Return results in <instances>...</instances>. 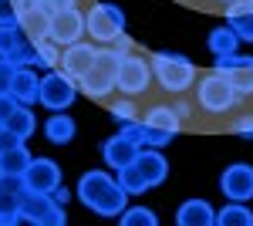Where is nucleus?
<instances>
[{"instance_id": "nucleus-26", "label": "nucleus", "mask_w": 253, "mask_h": 226, "mask_svg": "<svg viewBox=\"0 0 253 226\" xmlns=\"http://www.w3.org/2000/svg\"><path fill=\"white\" fill-rule=\"evenodd\" d=\"M118 176V186L125 189L128 196H138V192H149V182H145V176L138 172V166L135 162H128V166H122V169H115Z\"/></svg>"}, {"instance_id": "nucleus-2", "label": "nucleus", "mask_w": 253, "mask_h": 226, "mask_svg": "<svg viewBox=\"0 0 253 226\" xmlns=\"http://www.w3.org/2000/svg\"><path fill=\"white\" fill-rule=\"evenodd\" d=\"M149 61H152V78H156V85L162 91L182 94L196 85V64L186 54H179V51H156Z\"/></svg>"}, {"instance_id": "nucleus-30", "label": "nucleus", "mask_w": 253, "mask_h": 226, "mask_svg": "<svg viewBox=\"0 0 253 226\" xmlns=\"http://www.w3.org/2000/svg\"><path fill=\"white\" fill-rule=\"evenodd\" d=\"M223 75L233 81V88L240 98H250L253 94V61L250 64H240V68H233V71H223Z\"/></svg>"}, {"instance_id": "nucleus-18", "label": "nucleus", "mask_w": 253, "mask_h": 226, "mask_svg": "<svg viewBox=\"0 0 253 226\" xmlns=\"http://www.w3.org/2000/svg\"><path fill=\"white\" fill-rule=\"evenodd\" d=\"M75 132H78V125L68 112H51V118L44 122V138L54 145H68L75 138Z\"/></svg>"}, {"instance_id": "nucleus-43", "label": "nucleus", "mask_w": 253, "mask_h": 226, "mask_svg": "<svg viewBox=\"0 0 253 226\" xmlns=\"http://www.w3.org/2000/svg\"><path fill=\"white\" fill-rule=\"evenodd\" d=\"M51 196L58 199L61 206H68V203H71V192H68V189H64V186H58V189H54V192H51Z\"/></svg>"}, {"instance_id": "nucleus-44", "label": "nucleus", "mask_w": 253, "mask_h": 226, "mask_svg": "<svg viewBox=\"0 0 253 226\" xmlns=\"http://www.w3.org/2000/svg\"><path fill=\"white\" fill-rule=\"evenodd\" d=\"M115 47H122V51H132V38H128V34H122V38L115 41Z\"/></svg>"}, {"instance_id": "nucleus-20", "label": "nucleus", "mask_w": 253, "mask_h": 226, "mask_svg": "<svg viewBox=\"0 0 253 226\" xmlns=\"http://www.w3.org/2000/svg\"><path fill=\"white\" fill-rule=\"evenodd\" d=\"M125 209H128V192L118 186V179H115V182L108 186V192H105V196L95 203V209H91V213H98V216H122Z\"/></svg>"}, {"instance_id": "nucleus-22", "label": "nucleus", "mask_w": 253, "mask_h": 226, "mask_svg": "<svg viewBox=\"0 0 253 226\" xmlns=\"http://www.w3.org/2000/svg\"><path fill=\"white\" fill-rule=\"evenodd\" d=\"M17 24L24 27L27 41H44L47 31H51V10H47V7H38V10H31V14H24Z\"/></svg>"}, {"instance_id": "nucleus-39", "label": "nucleus", "mask_w": 253, "mask_h": 226, "mask_svg": "<svg viewBox=\"0 0 253 226\" xmlns=\"http://www.w3.org/2000/svg\"><path fill=\"white\" fill-rule=\"evenodd\" d=\"M233 132L240 135V138H253V112H247V115H240L233 122Z\"/></svg>"}, {"instance_id": "nucleus-40", "label": "nucleus", "mask_w": 253, "mask_h": 226, "mask_svg": "<svg viewBox=\"0 0 253 226\" xmlns=\"http://www.w3.org/2000/svg\"><path fill=\"white\" fill-rule=\"evenodd\" d=\"M0 24H17V7H14V0H0Z\"/></svg>"}, {"instance_id": "nucleus-19", "label": "nucleus", "mask_w": 253, "mask_h": 226, "mask_svg": "<svg viewBox=\"0 0 253 226\" xmlns=\"http://www.w3.org/2000/svg\"><path fill=\"white\" fill-rule=\"evenodd\" d=\"M206 47L213 51V57H219V54H236V51H240V38H236V31L230 27V24H219V27H213V31H210Z\"/></svg>"}, {"instance_id": "nucleus-5", "label": "nucleus", "mask_w": 253, "mask_h": 226, "mask_svg": "<svg viewBox=\"0 0 253 226\" xmlns=\"http://www.w3.org/2000/svg\"><path fill=\"white\" fill-rule=\"evenodd\" d=\"M84 24L95 44H115L125 34V10L118 3H91L84 10Z\"/></svg>"}, {"instance_id": "nucleus-45", "label": "nucleus", "mask_w": 253, "mask_h": 226, "mask_svg": "<svg viewBox=\"0 0 253 226\" xmlns=\"http://www.w3.org/2000/svg\"><path fill=\"white\" fill-rule=\"evenodd\" d=\"M0 152H3V125H0Z\"/></svg>"}, {"instance_id": "nucleus-29", "label": "nucleus", "mask_w": 253, "mask_h": 226, "mask_svg": "<svg viewBox=\"0 0 253 226\" xmlns=\"http://www.w3.org/2000/svg\"><path fill=\"white\" fill-rule=\"evenodd\" d=\"M118 223L122 226H159V216H156V209H149V206H128L118 216Z\"/></svg>"}, {"instance_id": "nucleus-42", "label": "nucleus", "mask_w": 253, "mask_h": 226, "mask_svg": "<svg viewBox=\"0 0 253 226\" xmlns=\"http://www.w3.org/2000/svg\"><path fill=\"white\" fill-rule=\"evenodd\" d=\"M172 108H175V115H179L182 122H189V118H193V105H189V101H172Z\"/></svg>"}, {"instance_id": "nucleus-12", "label": "nucleus", "mask_w": 253, "mask_h": 226, "mask_svg": "<svg viewBox=\"0 0 253 226\" xmlns=\"http://www.w3.org/2000/svg\"><path fill=\"white\" fill-rule=\"evenodd\" d=\"M20 192H24L20 176L0 172V226L24 223V220H20Z\"/></svg>"}, {"instance_id": "nucleus-14", "label": "nucleus", "mask_w": 253, "mask_h": 226, "mask_svg": "<svg viewBox=\"0 0 253 226\" xmlns=\"http://www.w3.org/2000/svg\"><path fill=\"white\" fill-rule=\"evenodd\" d=\"M135 166H138V172L145 176L149 189L162 186V182H166V176H169V162H166L162 149H152V145H142V149H138Z\"/></svg>"}, {"instance_id": "nucleus-23", "label": "nucleus", "mask_w": 253, "mask_h": 226, "mask_svg": "<svg viewBox=\"0 0 253 226\" xmlns=\"http://www.w3.org/2000/svg\"><path fill=\"white\" fill-rule=\"evenodd\" d=\"M216 226H253V209L230 199L223 209H216Z\"/></svg>"}, {"instance_id": "nucleus-6", "label": "nucleus", "mask_w": 253, "mask_h": 226, "mask_svg": "<svg viewBox=\"0 0 253 226\" xmlns=\"http://www.w3.org/2000/svg\"><path fill=\"white\" fill-rule=\"evenodd\" d=\"M78 94H81L78 81H75L71 75H64L61 68H51V71L41 75V98H38V105H44L47 112H68V108L75 105Z\"/></svg>"}, {"instance_id": "nucleus-34", "label": "nucleus", "mask_w": 253, "mask_h": 226, "mask_svg": "<svg viewBox=\"0 0 253 226\" xmlns=\"http://www.w3.org/2000/svg\"><path fill=\"white\" fill-rule=\"evenodd\" d=\"M175 135L166 132V129H156V125H145V142L142 145H152V149H166L169 142H172Z\"/></svg>"}, {"instance_id": "nucleus-21", "label": "nucleus", "mask_w": 253, "mask_h": 226, "mask_svg": "<svg viewBox=\"0 0 253 226\" xmlns=\"http://www.w3.org/2000/svg\"><path fill=\"white\" fill-rule=\"evenodd\" d=\"M31 149H27V142H20V145H14V149L0 152V172H7V176H24L27 172V166H31Z\"/></svg>"}, {"instance_id": "nucleus-11", "label": "nucleus", "mask_w": 253, "mask_h": 226, "mask_svg": "<svg viewBox=\"0 0 253 226\" xmlns=\"http://www.w3.org/2000/svg\"><path fill=\"white\" fill-rule=\"evenodd\" d=\"M20 182L27 189H38V192H54L61 186V166L47 155H34L27 172L20 176Z\"/></svg>"}, {"instance_id": "nucleus-35", "label": "nucleus", "mask_w": 253, "mask_h": 226, "mask_svg": "<svg viewBox=\"0 0 253 226\" xmlns=\"http://www.w3.org/2000/svg\"><path fill=\"white\" fill-rule=\"evenodd\" d=\"M118 132L125 135L128 142H135V145H142V142H145V122H142V118H135V122H125V125H122Z\"/></svg>"}, {"instance_id": "nucleus-33", "label": "nucleus", "mask_w": 253, "mask_h": 226, "mask_svg": "<svg viewBox=\"0 0 253 226\" xmlns=\"http://www.w3.org/2000/svg\"><path fill=\"white\" fill-rule=\"evenodd\" d=\"M10 61L17 64V68H34V61H38V51H34V41H24L17 51L10 54Z\"/></svg>"}, {"instance_id": "nucleus-41", "label": "nucleus", "mask_w": 253, "mask_h": 226, "mask_svg": "<svg viewBox=\"0 0 253 226\" xmlns=\"http://www.w3.org/2000/svg\"><path fill=\"white\" fill-rule=\"evenodd\" d=\"M78 7V0H47V10L51 14H58V10H75Z\"/></svg>"}, {"instance_id": "nucleus-37", "label": "nucleus", "mask_w": 253, "mask_h": 226, "mask_svg": "<svg viewBox=\"0 0 253 226\" xmlns=\"http://www.w3.org/2000/svg\"><path fill=\"white\" fill-rule=\"evenodd\" d=\"M17 108H20V101H17V98H14L10 91H7V94H0V125H7V118L17 112Z\"/></svg>"}, {"instance_id": "nucleus-15", "label": "nucleus", "mask_w": 253, "mask_h": 226, "mask_svg": "<svg viewBox=\"0 0 253 226\" xmlns=\"http://www.w3.org/2000/svg\"><path fill=\"white\" fill-rule=\"evenodd\" d=\"M138 149H142V145L128 142L125 135L118 132V135H112V138H105V145H101V159H105V166H108V169H122V166L135 162Z\"/></svg>"}, {"instance_id": "nucleus-3", "label": "nucleus", "mask_w": 253, "mask_h": 226, "mask_svg": "<svg viewBox=\"0 0 253 226\" xmlns=\"http://www.w3.org/2000/svg\"><path fill=\"white\" fill-rule=\"evenodd\" d=\"M240 101V94H236L233 81L223 75V71H210V75L199 78V85H196V105H199V112L206 115H226L233 112V105Z\"/></svg>"}, {"instance_id": "nucleus-13", "label": "nucleus", "mask_w": 253, "mask_h": 226, "mask_svg": "<svg viewBox=\"0 0 253 226\" xmlns=\"http://www.w3.org/2000/svg\"><path fill=\"white\" fill-rule=\"evenodd\" d=\"M115 182V176H108L105 169H88L78 179V203L84 209H95V203L108 192V186Z\"/></svg>"}, {"instance_id": "nucleus-25", "label": "nucleus", "mask_w": 253, "mask_h": 226, "mask_svg": "<svg viewBox=\"0 0 253 226\" xmlns=\"http://www.w3.org/2000/svg\"><path fill=\"white\" fill-rule=\"evenodd\" d=\"M7 129L17 135L20 142H27L31 135H38V118H34V112H31V105H20L17 112L7 118Z\"/></svg>"}, {"instance_id": "nucleus-28", "label": "nucleus", "mask_w": 253, "mask_h": 226, "mask_svg": "<svg viewBox=\"0 0 253 226\" xmlns=\"http://www.w3.org/2000/svg\"><path fill=\"white\" fill-rule=\"evenodd\" d=\"M24 41H27V34L20 24H0V57H10Z\"/></svg>"}, {"instance_id": "nucleus-9", "label": "nucleus", "mask_w": 253, "mask_h": 226, "mask_svg": "<svg viewBox=\"0 0 253 226\" xmlns=\"http://www.w3.org/2000/svg\"><path fill=\"white\" fill-rule=\"evenodd\" d=\"M88 34V24H84V14H81L78 7L75 10H58V14H51V31H47V38L61 44V47H68V44H75V41H84Z\"/></svg>"}, {"instance_id": "nucleus-16", "label": "nucleus", "mask_w": 253, "mask_h": 226, "mask_svg": "<svg viewBox=\"0 0 253 226\" xmlns=\"http://www.w3.org/2000/svg\"><path fill=\"white\" fill-rule=\"evenodd\" d=\"M175 223L179 226H216V209L206 199H186L175 209Z\"/></svg>"}, {"instance_id": "nucleus-36", "label": "nucleus", "mask_w": 253, "mask_h": 226, "mask_svg": "<svg viewBox=\"0 0 253 226\" xmlns=\"http://www.w3.org/2000/svg\"><path fill=\"white\" fill-rule=\"evenodd\" d=\"M14 75H17V64H14L10 57H0V94L10 91V81H14Z\"/></svg>"}, {"instance_id": "nucleus-24", "label": "nucleus", "mask_w": 253, "mask_h": 226, "mask_svg": "<svg viewBox=\"0 0 253 226\" xmlns=\"http://www.w3.org/2000/svg\"><path fill=\"white\" fill-rule=\"evenodd\" d=\"M142 122L145 125H156V129H166V132H172V135H179V129H182V118L175 115L172 105H152Z\"/></svg>"}, {"instance_id": "nucleus-4", "label": "nucleus", "mask_w": 253, "mask_h": 226, "mask_svg": "<svg viewBox=\"0 0 253 226\" xmlns=\"http://www.w3.org/2000/svg\"><path fill=\"white\" fill-rule=\"evenodd\" d=\"M20 220L31 226H64L68 223V206H61L51 192L27 189L20 192Z\"/></svg>"}, {"instance_id": "nucleus-27", "label": "nucleus", "mask_w": 253, "mask_h": 226, "mask_svg": "<svg viewBox=\"0 0 253 226\" xmlns=\"http://www.w3.org/2000/svg\"><path fill=\"white\" fill-rule=\"evenodd\" d=\"M34 51H38V61H34V68H44V71H51V68H61V44H54L51 38L34 41Z\"/></svg>"}, {"instance_id": "nucleus-1", "label": "nucleus", "mask_w": 253, "mask_h": 226, "mask_svg": "<svg viewBox=\"0 0 253 226\" xmlns=\"http://www.w3.org/2000/svg\"><path fill=\"white\" fill-rule=\"evenodd\" d=\"M125 54H128V51H122V47H115V44L98 47L95 68L78 81L81 94H84V98H91V101H108V98L118 91L115 75H118V64H122V57H125Z\"/></svg>"}, {"instance_id": "nucleus-32", "label": "nucleus", "mask_w": 253, "mask_h": 226, "mask_svg": "<svg viewBox=\"0 0 253 226\" xmlns=\"http://www.w3.org/2000/svg\"><path fill=\"white\" fill-rule=\"evenodd\" d=\"M226 24H230V27L236 31L240 44H253V14H243V17H230Z\"/></svg>"}, {"instance_id": "nucleus-38", "label": "nucleus", "mask_w": 253, "mask_h": 226, "mask_svg": "<svg viewBox=\"0 0 253 226\" xmlns=\"http://www.w3.org/2000/svg\"><path fill=\"white\" fill-rule=\"evenodd\" d=\"M223 10H226V20L230 17H243V14H253V0H233V3H226Z\"/></svg>"}, {"instance_id": "nucleus-7", "label": "nucleus", "mask_w": 253, "mask_h": 226, "mask_svg": "<svg viewBox=\"0 0 253 226\" xmlns=\"http://www.w3.org/2000/svg\"><path fill=\"white\" fill-rule=\"evenodd\" d=\"M115 85H118V91L128 94V98L145 94L156 85V78H152V61H145V57H138V54H125L122 64H118Z\"/></svg>"}, {"instance_id": "nucleus-10", "label": "nucleus", "mask_w": 253, "mask_h": 226, "mask_svg": "<svg viewBox=\"0 0 253 226\" xmlns=\"http://www.w3.org/2000/svg\"><path fill=\"white\" fill-rule=\"evenodd\" d=\"M219 189H223L226 199L250 203V199H253V166H247V162H233V166H226L223 176H219Z\"/></svg>"}, {"instance_id": "nucleus-31", "label": "nucleus", "mask_w": 253, "mask_h": 226, "mask_svg": "<svg viewBox=\"0 0 253 226\" xmlns=\"http://www.w3.org/2000/svg\"><path fill=\"white\" fill-rule=\"evenodd\" d=\"M108 112H112V118H115L118 125H125V122H135L138 118V105L128 94H122V98H115V101L108 105Z\"/></svg>"}, {"instance_id": "nucleus-8", "label": "nucleus", "mask_w": 253, "mask_h": 226, "mask_svg": "<svg viewBox=\"0 0 253 226\" xmlns=\"http://www.w3.org/2000/svg\"><path fill=\"white\" fill-rule=\"evenodd\" d=\"M95 57H98L95 41H75V44L61 47V71L71 75L75 81H81V78L95 68Z\"/></svg>"}, {"instance_id": "nucleus-46", "label": "nucleus", "mask_w": 253, "mask_h": 226, "mask_svg": "<svg viewBox=\"0 0 253 226\" xmlns=\"http://www.w3.org/2000/svg\"><path fill=\"white\" fill-rule=\"evenodd\" d=\"M213 3H223V7H226V3H233V0H213Z\"/></svg>"}, {"instance_id": "nucleus-17", "label": "nucleus", "mask_w": 253, "mask_h": 226, "mask_svg": "<svg viewBox=\"0 0 253 226\" xmlns=\"http://www.w3.org/2000/svg\"><path fill=\"white\" fill-rule=\"evenodd\" d=\"M10 94L17 98L20 105H38V98H41L38 68H17V75H14V81H10Z\"/></svg>"}]
</instances>
